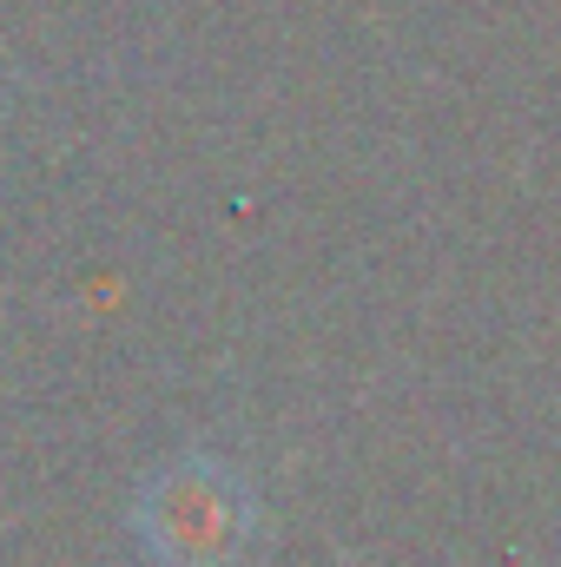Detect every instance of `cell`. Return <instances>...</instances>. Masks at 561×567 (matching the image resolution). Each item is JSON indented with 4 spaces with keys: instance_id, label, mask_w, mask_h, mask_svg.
<instances>
[{
    "instance_id": "cell-1",
    "label": "cell",
    "mask_w": 561,
    "mask_h": 567,
    "mask_svg": "<svg viewBox=\"0 0 561 567\" xmlns=\"http://www.w3.org/2000/svg\"><path fill=\"white\" fill-rule=\"evenodd\" d=\"M140 535L172 567H218L252 535V495L225 462L178 455L140 488Z\"/></svg>"
}]
</instances>
